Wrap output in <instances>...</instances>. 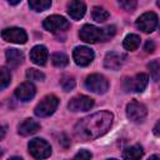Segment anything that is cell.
Masks as SVG:
<instances>
[{"label": "cell", "instance_id": "obj_1", "mask_svg": "<svg viewBox=\"0 0 160 160\" xmlns=\"http://www.w3.org/2000/svg\"><path fill=\"white\" fill-rule=\"evenodd\" d=\"M112 124V114L108 111L95 112L81 119L75 126V134L82 140H91L105 134Z\"/></svg>", "mask_w": 160, "mask_h": 160}, {"label": "cell", "instance_id": "obj_2", "mask_svg": "<svg viewBox=\"0 0 160 160\" xmlns=\"http://www.w3.org/2000/svg\"><path fill=\"white\" fill-rule=\"evenodd\" d=\"M116 30H115V26H106L104 29H99L94 25H90V24H86L84 25L80 31H79V36L82 41L85 42H90V44H94V42H98V41H108L110 40L114 35H115Z\"/></svg>", "mask_w": 160, "mask_h": 160}, {"label": "cell", "instance_id": "obj_3", "mask_svg": "<svg viewBox=\"0 0 160 160\" xmlns=\"http://www.w3.org/2000/svg\"><path fill=\"white\" fill-rule=\"evenodd\" d=\"M59 105V99L55 95H46L35 108V115L40 118H45L51 115Z\"/></svg>", "mask_w": 160, "mask_h": 160}, {"label": "cell", "instance_id": "obj_4", "mask_svg": "<svg viewBox=\"0 0 160 160\" xmlns=\"http://www.w3.org/2000/svg\"><path fill=\"white\" fill-rule=\"evenodd\" d=\"M29 152L35 159H46L51 154V146L42 139H32L29 142Z\"/></svg>", "mask_w": 160, "mask_h": 160}, {"label": "cell", "instance_id": "obj_5", "mask_svg": "<svg viewBox=\"0 0 160 160\" xmlns=\"http://www.w3.org/2000/svg\"><path fill=\"white\" fill-rule=\"evenodd\" d=\"M85 86L88 90L96 92V94H104L109 89V82L105 76L100 74H92L86 78L85 80Z\"/></svg>", "mask_w": 160, "mask_h": 160}, {"label": "cell", "instance_id": "obj_6", "mask_svg": "<svg viewBox=\"0 0 160 160\" xmlns=\"http://www.w3.org/2000/svg\"><path fill=\"white\" fill-rule=\"evenodd\" d=\"M149 78L146 74H136L132 78H128L124 81V88L126 91L131 92H141L148 86Z\"/></svg>", "mask_w": 160, "mask_h": 160}, {"label": "cell", "instance_id": "obj_7", "mask_svg": "<svg viewBox=\"0 0 160 160\" xmlns=\"http://www.w3.org/2000/svg\"><path fill=\"white\" fill-rule=\"evenodd\" d=\"M44 28L48 30V31H51V32H59V31H64L66 29H69L70 24L69 21L62 18V16H59V15H51L49 18H46L44 20Z\"/></svg>", "mask_w": 160, "mask_h": 160}, {"label": "cell", "instance_id": "obj_8", "mask_svg": "<svg viewBox=\"0 0 160 160\" xmlns=\"http://www.w3.org/2000/svg\"><path fill=\"white\" fill-rule=\"evenodd\" d=\"M1 36L5 41L15 42V44H25L28 40V35L24 29L21 28H8L4 29Z\"/></svg>", "mask_w": 160, "mask_h": 160}, {"label": "cell", "instance_id": "obj_9", "mask_svg": "<svg viewBox=\"0 0 160 160\" xmlns=\"http://www.w3.org/2000/svg\"><path fill=\"white\" fill-rule=\"evenodd\" d=\"M72 58L79 66H88L94 60V52L88 46H76L72 51Z\"/></svg>", "mask_w": 160, "mask_h": 160}, {"label": "cell", "instance_id": "obj_10", "mask_svg": "<svg viewBox=\"0 0 160 160\" xmlns=\"http://www.w3.org/2000/svg\"><path fill=\"white\" fill-rule=\"evenodd\" d=\"M136 26L144 32H151L158 26V16L154 12H145L136 20Z\"/></svg>", "mask_w": 160, "mask_h": 160}, {"label": "cell", "instance_id": "obj_11", "mask_svg": "<svg viewBox=\"0 0 160 160\" xmlns=\"http://www.w3.org/2000/svg\"><path fill=\"white\" fill-rule=\"evenodd\" d=\"M92 105H94V100L91 98L85 95H78L69 101L68 108L71 111H86V110H90Z\"/></svg>", "mask_w": 160, "mask_h": 160}, {"label": "cell", "instance_id": "obj_12", "mask_svg": "<svg viewBox=\"0 0 160 160\" xmlns=\"http://www.w3.org/2000/svg\"><path fill=\"white\" fill-rule=\"evenodd\" d=\"M146 114H148V110L145 105H142L141 102L131 101L126 106V115L132 121H141L146 116Z\"/></svg>", "mask_w": 160, "mask_h": 160}, {"label": "cell", "instance_id": "obj_13", "mask_svg": "<svg viewBox=\"0 0 160 160\" xmlns=\"http://www.w3.org/2000/svg\"><path fill=\"white\" fill-rule=\"evenodd\" d=\"M124 59H125L124 54H120V52H116V51H111V52L106 54V56L104 59V65H105L106 69L118 70L122 65Z\"/></svg>", "mask_w": 160, "mask_h": 160}, {"label": "cell", "instance_id": "obj_14", "mask_svg": "<svg viewBox=\"0 0 160 160\" xmlns=\"http://www.w3.org/2000/svg\"><path fill=\"white\" fill-rule=\"evenodd\" d=\"M35 86L31 82H22L15 89V95L21 101H29L35 95Z\"/></svg>", "mask_w": 160, "mask_h": 160}, {"label": "cell", "instance_id": "obj_15", "mask_svg": "<svg viewBox=\"0 0 160 160\" xmlns=\"http://www.w3.org/2000/svg\"><path fill=\"white\" fill-rule=\"evenodd\" d=\"M48 49L44 45H36L30 51V59L36 65H45L48 60Z\"/></svg>", "mask_w": 160, "mask_h": 160}, {"label": "cell", "instance_id": "obj_16", "mask_svg": "<svg viewBox=\"0 0 160 160\" xmlns=\"http://www.w3.org/2000/svg\"><path fill=\"white\" fill-rule=\"evenodd\" d=\"M85 11L86 5L82 1H70L68 4V12L75 20H80L85 15Z\"/></svg>", "mask_w": 160, "mask_h": 160}, {"label": "cell", "instance_id": "obj_17", "mask_svg": "<svg viewBox=\"0 0 160 160\" xmlns=\"http://www.w3.org/2000/svg\"><path fill=\"white\" fill-rule=\"evenodd\" d=\"M19 134L22 136H28V135H32L35 134L39 129H40V124L36 122L32 119H25L20 125H19Z\"/></svg>", "mask_w": 160, "mask_h": 160}, {"label": "cell", "instance_id": "obj_18", "mask_svg": "<svg viewBox=\"0 0 160 160\" xmlns=\"http://www.w3.org/2000/svg\"><path fill=\"white\" fill-rule=\"evenodd\" d=\"M6 61L9 68H18L24 61V54L22 51L18 49H8L6 50Z\"/></svg>", "mask_w": 160, "mask_h": 160}, {"label": "cell", "instance_id": "obj_19", "mask_svg": "<svg viewBox=\"0 0 160 160\" xmlns=\"http://www.w3.org/2000/svg\"><path fill=\"white\" fill-rule=\"evenodd\" d=\"M142 155H144V150L139 144L126 148L122 152L124 160H140Z\"/></svg>", "mask_w": 160, "mask_h": 160}, {"label": "cell", "instance_id": "obj_20", "mask_svg": "<svg viewBox=\"0 0 160 160\" xmlns=\"http://www.w3.org/2000/svg\"><path fill=\"white\" fill-rule=\"evenodd\" d=\"M124 48L126 50H130V51H134L139 48L140 45V36L136 35V34H129L125 39H124V42H122Z\"/></svg>", "mask_w": 160, "mask_h": 160}, {"label": "cell", "instance_id": "obj_21", "mask_svg": "<svg viewBox=\"0 0 160 160\" xmlns=\"http://www.w3.org/2000/svg\"><path fill=\"white\" fill-rule=\"evenodd\" d=\"M29 6L35 11H44L51 6L50 0H30Z\"/></svg>", "mask_w": 160, "mask_h": 160}, {"label": "cell", "instance_id": "obj_22", "mask_svg": "<svg viewBox=\"0 0 160 160\" xmlns=\"http://www.w3.org/2000/svg\"><path fill=\"white\" fill-rule=\"evenodd\" d=\"M91 16H92V19H94L95 21H98V22H102V21L108 20V18H109V12H108L104 8H101V6H95V8L92 9V14H91Z\"/></svg>", "mask_w": 160, "mask_h": 160}, {"label": "cell", "instance_id": "obj_23", "mask_svg": "<svg viewBox=\"0 0 160 160\" xmlns=\"http://www.w3.org/2000/svg\"><path fill=\"white\" fill-rule=\"evenodd\" d=\"M51 61H52V64H54L55 66H58V68H64V66H66V65L69 64V58H68L64 52H55V54H52V56H51Z\"/></svg>", "mask_w": 160, "mask_h": 160}, {"label": "cell", "instance_id": "obj_24", "mask_svg": "<svg viewBox=\"0 0 160 160\" xmlns=\"http://www.w3.org/2000/svg\"><path fill=\"white\" fill-rule=\"evenodd\" d=\"M149 70H150V75H151V79L154 81H158L160 80V61L159 60H152L149 65H148Z\"/></svg>", "mask_w": 160, "mask_h": 160}, {"label": "cell", "instance_id": "obj_25", "mask_svg": "<svg viewBox=\"0 0 160 160\" xmlns=\"http://www.w3.org/2000/svg\"><path fill=\"white\" fill-rule=\"evenodd\" d=\"M26 78L31 81H42L45 79V75L36 69H28L26 70Z\"/></svg>", "mask_w": 160, "mask_h": 160}, {"label": "cell", "instance_id": "obj_26", "mask_svg": "<svg viewBox=\"0 0 160 160\" xmlns=\"http://www.w3.org/2000/svg\"><path fill=\"white\" fill-rule=\"evenodd\" d=\"M10 80H11L10 71L6 68H1L0 69V86H1V89H5L10 84Z\"/></svg>", "mask_w": 160, "mask_h": 160}, {"label": "cell", "instance_id": "obj_27", "mask_svg": "<svg viewBox=\"0 0 160 160\" xmlns=\"http://www.w3.org/2000/svg\"><path fill=\"white\" fill-rule=\"evenodd\" d=\"M60 84H61V86H62V89H64L65 91H70V90L74 89V86H75V80H74L72 76L65 75V76L61 78Z\"/></svg>", "mask_w": 160, "mask_h": 160}, {"label": "cell", "instance_id": "obj_28", "mask_svg": "<svg viewBox=\"0 0 160 160\" xmlns=\"http://www.w3.org/2000/svg\"><path fill=\"white\" fill-rule=\"evenodd\" d=\"M119 5L124 9V10H128V11H132L135 8H136V1L134 0H125V1H119Z\"/></svg>", "mask_w": 160, "mask_h": 160}, {"label": "cell", "instance_id": "obj_29", "mask_svg": "<svg viewBox=\"0 0 160 160\" xmlns=\"http://www.w3.org/2000/svg\"><path fill=\"white\" fill-rule=\"evenodd\" d=\"M72 160H91V154H90V151H88V150H80V151L74 156Z\"/></svg>", "mask_w": 160, "mask_h": 160}, {"label": "cell", "instance_id": "obj_30", "mask_svg": "<svg viewBox=\"0 0 160 160\" xmlns=\"http://www.w3.org/2000/svg\"><path fill=\"white\" fill-rule=\"evenodd\" d=\"M154 49H155V44H154L151 40H148V41L145 42L144 50H145L146 52H152V51H154Z\"/></svg>", "mask_w": 160, "mask_h": 160}, {"label": "cell", "instance_id": "obj_31", "mask_svg": "<svg viewBox=\"0 0 160 160\" xmlns=\"http://www.w3.org/2000/svg\"><path fill=\"white\" fill-rule=\"evenodd\" d=\"M154 134L155 135H158V136H160V120L155 124V126H154Z\"/></svg>", "mask_w": 160, "mask_h": 160}, {"label": "cell", "instance_id": "obj_32", "mask_svg": "<svg viewBox=\"0 0 160 160\" xmlns=\"http://www.w3.org/2000/svg\"><path fill=\"white\" fill-rule=\"evenodd\" d=\"M148 160H160V156H158V155H152V156H150Z\"/></svg>", "mask_w": 160, "mask_h": 160}, {"label": "cell", "instance_id": "obj_33", "mask_svg": "<svg viewBox=\"0 0 160 160\" xmlns=\"http://www.w3.org/2000/svg\"><path fill=\"white\" fill-rule=\"evenodd\" d=\"M9 160H22L21 158H18V156H12V158H10Z\"/></svg>", "mask_w": 160, "mask_h": 160}, {"label": "cell", "instance_id": "obj_34", "mask_svg": "<svg viewBox=\"0 0 160 160\" xmlns=\"http://www.w3.org/2000/svg\"><path fill=\"white\" fill-rule=\"evenodd\" d=\"M9 2H10V4H12V5H15V4H19L20 1H19V0H18V1H10V0H9Z\"/></svg>", "mask_w": 160, "mask_h": 160}, {"label": "cell", "instance_id": "obj_35", "mask_svg": "<svg viewBox=\"0 0 160 160\" xmlns=\"http://www.w3.org/2000/svg\"><path fill=\"white\" fill-rule=\"evenodd\" d=\"M156 4H158V6H159V8H160V0H159V1H158V2H156Z\"/></svg>", "mask_w": 160, "mask_h": 160}, {"label": "cell", "instance_id": "obj_36", "mask_svg": "<svg viewBox=\"0 0 160 160\" xmlns=\"http://www.w3.org/2000/svg\"><path fill=\"white\" fill-rule=\"evenodd\" d=\"M109 160H118V159H109Z\"/></svg>", "mask_w": 160, "mask_h": 160}]
</instances>
